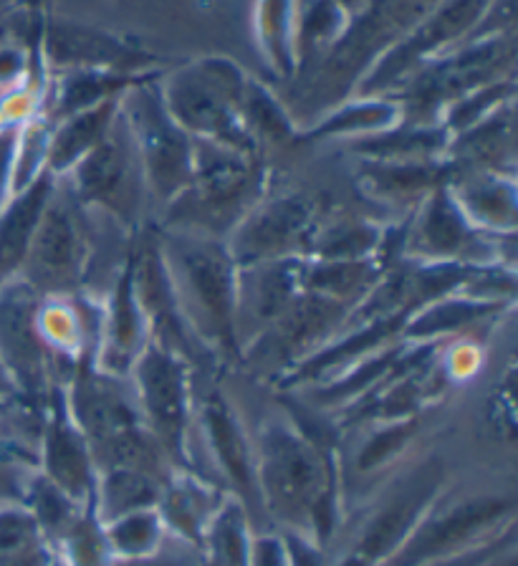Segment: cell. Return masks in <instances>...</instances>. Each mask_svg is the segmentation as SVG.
I'll use <instances>...</instances> for the list:
<instances>
[{
    "mask_svg": "<svg viewBox=\"0 0 518 566\" xmlns=\"http://www.w3.org/2000/svg\"><path fill=\"white\" fill-rule=\"evenodd\" d=\"M284 412L253 424L256 483L266 531H292L327 548L345 521L339 442L329 418L288 392Z\"/></svg>",
    "mask_w": 518,
    "mask_h": 566,
    "instance_id": "cell-1",
    "label": "cell"
},
{
    "mask_svg": "<svg viewBox=\"0 0 518 566\" xmlns=\"http://www.w3.org/2000/svg\"><path fill=\"white\" fill-rule=\"evenodd\" d=\"M157 245L188 332L223 371L239 369L235 342V261L225 241L157 228Z\"/></svg>",
    "mask_w": 518,
    "mask_h": 566,
    "instance_id": "cell-2",
    "label": "cell"
},
{
    "mask_svg": "<svg viewBox=\"0 0 518 566\" xmlns=\"http://www.w3.org/2000/svg\"><path fill=\"white\" fill-rule=\"evenodd\" d=\"M271 192L266 157L195 139L192 177L178 198L167 206L157 228L186 230L225 241L253 206Z\"/></svg>",
    "mask_w": 518,
    "mask_h": 566,
    "instance_id": "cell-3",
    "label": "cell"
},
{
    "mask_svg": "<svg viewBox=\"0 0 518 566\" xmlns=\"http://www.w3.org/2000/svg\"><path fill=\"white\" fill-rule=\"evenodd\" d=\"M64 395L68 412L89 442L96 471L139 465L162 478L178 471L145 428L129 379L86 361L64 385Z\"/></svg>",
    "mask_w": 518,
    "mask_h": 566,
    "instance_id": "cell-4",
    "label": "cell"
},
{
    "mask_svg": "<svg viewBox=\"0 0 518 566\" xmlns=\"http://www.w3.org/2000/svg\"><path fill=\"white\" fill-rule=\"evenodd\" d=\"M447 481L451 475L441 458H420L415 463L405 460L367 495V503L347 511L337 536L324 552L349 554L367 566H382L405 544L410 531Z\"/></svg>",
    "mask_w": 518,
    "mask_h": 566,
    "instance_id": "cell-5",
    "label": "cell"
},
{
    "mask_svg": "<svg viewBox=\"0 0 518 566\" xmlns=\"http://www.w3.org/2000/svg\"><path fill=\"white\" fill-rule=\"evenodd\" d=\"M518 526L511 489L447 481L398 552L382 566H425L468 554Z\"/></svg>",
    "mask_w": 518,
    "mask_h": 566,
    "instance_id": "cell-6",
    "label": "cell"
},
{
    "mask_svg": "<svg viewBox=\"0 0 518 566\" xmlns=\"http://www.w3.org/2000/svg\"><path fill=\"white\" fill-rule=\"evenodd\" d=\"M441 0H372L309 74L296 78L294 96L309 112H329L355 94L377 59L437 8Z\"/></svg>",
    "mask_w": 518,
    "mask_h": 566,
    "instance_id": "cell-7",
    "label": "cell"
},
{
    "mask_svg": "<svg viewBox=\"0 0 518 566\" xmlns=\"http://www.w3.org/2000/svg\"><path fill=\"white\" fill-rule=\"evenodd\" d=\"M218 371H195V418H192V471L215 481L251 511L258 534L266 531L256 483L253 428L225 392Z\"/></svg>",
    "mask_w": 518,
    "mask_h": 566,
    "instance_id": "cell-8",
    "label": "cell"
},
{
    "mask_svg": "<svg viewBox=\"0 0 518 566\" xmlns=\"http://www.w3.org/2000/svg\"><path fill=\"white\" fill-rule=\"evenodd\" d=\"M249 74L225 56H200L165 71L160 92L175 122L192 139L261 155L241 122V96ZM263 157V155H261Z\"/></svg>",
    "mask_w": 518,
    "mask_h": 566,
    "instance_id": "cell-9",
    "label": "cell"
},
{
    "mask_svg": "<svg viewBox=\"0 0 518 566\" xmlns=\"http://www.w3.org/2000/svg\"><path fill=\"white\" fill-rule=\"evenodd\" d=\"M96 241L94 212L76 200L64 177H56L19 276L39 296L89 291L99 253Z\"/></svg>",
    "mask_w": 518,
    "mask_h": 566,
    "instance_id": "cell-10",
    "label": "cell"
},
{
    "mask_svg": "<svg viewBox=\"0 0 518 566\" xmlns=\"http://www.w3.org/2000/svg\"><path fill=\"white\" fill-rule=\"evenodd\" d=\"M516 59V31L461 43L420 66L390 96L402 104L405 122H441V114L453 102L500 78H514Z\"/></svg>",
    "mask_w": 518,
    "mask_h": 566,
    "instance_id": "cell-11",
    "label": "cell"
},
{
    "mask_svg": "<svg viewBox=\"0 0 518 566\" xmlns=\"http://www.w3.org/2000/svg\"><path fill=\"white\" fill-rule=\"evenodd\" d=\"M129 385L145 428L178 471H192L195 367L188 357L149 339L129 371Z\"/></svg>",
    "mask_w": 518,
    "mask_h": 566,
    "instance_id": "cell-12",
    "label": "cell"
},
{
    "mask_svg": "<svg viewBox=\"0 0 518 566\" xmlns=\"http://www.w3.org/2000/svg\"><path fill=\"white\" fill-rule=\"evenodd\" d=\"M165 71H157L131 86L119 104L135 139L149 202L157 206V216L186 190L192 177V153H195V139L175 122L165 106L160 92Z\"/></svg>",
    "mask_w": 518,
    "mask_h": 566,
    "instance_id": "cell-13",
    "label": "cell"
},
{
    "mask_svg": "<svg viewBox=\"0 0 518 566\" xmlns=\"http://www.w3.org/2000/svg\"><path fill=\"white\" fill-rule=\"evenodd\" d=\"M64 180L86 210L112 220L125 233L137 235L145 228L149 206L145 170L121 109L109 135Z\"/></svg>",
    "mask_w": 518,
    "mask_h": 566,
    "instance_id": "cell-14",
    "label": "cell"
},
{
    "mask_svg": "<svg viewBox=\"0 0 518 566\" xmlns=\"http://www.w3.org/2000/svg\"><path fill=\"white\" fill-rule=\"evenodd\" d=\"M400 259L412 263L508 265L516 269V235H488L473 228L455 206L447 182L402 218Z\"/></svg>",
    "mask_w": 518,
    "mask_h": 566,
    "instance_id": "cell-15",
    "label": "cell"
},
{
    "mask_svg": "<svg viewBox=\"0 0 518 566\" xmlns=\"http://www.w3.org/2000/svg\"><path fill=\"white\" fill-rule=\"evenodd\" d=\"M329 216L319 195L302 190H271L225 238L235 265L309 259L314 235Z\"/></svg>",
    "mask_w": 518,
    "mask_h": 566,
    "instance_id": "cell-16",
    "label": "cell"
},
{
    "mask_svg": "<svg viewBox=\"0 0 518 566\" xmlns=\"http://www.w3.org/2000/svg\"><path fill=\"white\" fill-rule=\"evenodd\" d=\"M349 314H352L349 306L304 289V294L256 342L243 349L239 369L276 387L288 371L345 329Z\"/></svg>",
    "mask_w": 518,
    "mask_h": 566,
    "instance_id": "cell-17",
    "label": "cell"
},
{
    "mask_svg": "<svg viewBox=\"0 0 518 566\" xmlns=\"http://www.w3.org/2000/svg\"><path fill=\"white\" fill-rule=\"evenodd\" d=\"M488 6L490 0H441L437 8H433L405 39L377 59V64L367 71V76L355 88V94H392L427 61L443 56V53L468 41L471 31L476 29Z\"/></svg>",
    "mask_w": 518,
    "mask_h": 566,
    "instance_id": "cell-18",
    "label": "cell"
},
{
    "mask_svg": "<svg viewBox=\"0 0 518 566\" xmlns=\"http://www.w3.org/2000/svg\"><path fill=\"white\" fill-rule=\"evenodd\" d=\"M39 294L21 276L0 286V361L19 392L41 412L59 385L54 365L36 329Z\"/></svg>",
    "mask_w": 518,
    "mask_h": 566,
    "instance_id": "cell-19",
    "label": "cell"
},
{
    "mask_svg": "<svg viewBox=\"0 0 518 566\" xmlns=\"http://www.w3.org/2000/svg\"><path fill=\"white\" fill-rule=\"evenodd\" d=\"M36 468L51 483L72 495L76 503L92 509L96 463L89 442L68 412L64 387L51 389L41 410Z\"/></svg>",
    "mask_w": 518,
    "mask_h": 566,
    "instance_id": "cell-20",
    "label": "cell"
},
{
    "mask_svg": "<svg viewBox=\"0 0 518 566\" xmlns=\"http://www.w3.org/2000/svg\"><path fill=\"white\" fill-rule=\"evenodd\" d=\"M102 324V296L89 291L41 296L36 306V329L54 365L59 385H66L74 371L94 361Z\"/></svg>",
    "mask_w": 518,
    "mask_h": 566,
    "instance_id": "cell-21",
    "label": "cell"
},
{
    "mask_svg": "<svg viewBox=\"0 0 518 566\" xmlns=\"http://www.w3.org/2000/svg\"><path fill=\"white\" fill-rule=\"evenodd\" d=\"M306 259L245 263L235 269V342L249 347L304 294Z\"/></svg>",
    "mask_w": 518,
    "mask_h": 566,
    "instance_id": "cell-22",
    "label": "cell"
},
{
    "mask_svg": "<svg viewBox=\"0 0 518 566\" xmlns=\"http://www.w3.org/2000/svg\"><path fill=\"white\" fill-rule=\"evenodd\" d=\"M135 243V241H131ZM149 324L139 306L135 279H131V248L125 265L102 294V324L94 365L114 377H129L131 367L149 344Z\"/></svg>",
    "mask_w": 518,
    "mask_h": 566,
    "instance_id": "cell-23",
    "label": "cell"
},
{
    "mask_svg": "<svg viewBox=\"0 0 518 566\" xmlns=\"http://www.w3.org/2000/svg\"><path fill=\"white\" fill-rule=\"evenodd\" d=\"M43 51H46V66L54 74L68 69L127 71V74L160 69L155 66L157 56L137 46V43H129L102 29H92V25L66 21L46 25Z\"/></svg>",
    "mask_w": 518,
    "mask_h": 566,
    "instance_id": "cell-24",
    "label": "cell"
},
{
    "mask_svg": "<svg viewBox=\"0 0 518 566\" xmlns=\"http://www.w3.org/2000/svg\"><path fill=\"white\" fill-rule=\"evenodd\" d=\"M423 415L405 420H384V422H367L349 428L355 442L352 448L339 442V465H341V485L345 478L357 475L359 481L377 485L388 481V478L405 463L410 450L420 440L423 432ZM370 491V493H372Z\"/></svg>",
    "mask_w": 518,
    "mask_h": 566,
    "instance_id": "cell-25",
    "label": "cell"
},
{
    "mask_svg": "<svg viewBox=\"0 0 518 566\" xmlns=\"http://www.w3.org/2000/svg\"><path fill=\"white\" fill-rule=\"evenodd\" d=\"M357 190L374 206L398 212V218L410 216L430 192L447 182L445 159H425V163H377L359 159Z\"/></svg>",
    "mask_w": 518,
    "mask_h": 566,
    "instance_id": "cell-26",
    "label": "cell"
},
{
    "mask_svg": "<svg viewBox=\"0 0 518 566\" xmlns=\"http://www.w3.org/2000/svg\"><path fill=\"white\" fill-rule=\"evenodd\" d=\"M516 102H508L476 127L451 137L445 153L447 177L500 172L516 177Z\"/></svg>",
    "mask_w": 518,
    "mask_h": 566,
    "instance_id": "cell-27",
    "label": "cell"
},
{
    "mask_svg": "<svg viewBox=\"0 0 518 566\" xmlns=\"http://www.w3.org/2000/svg\"><path fill=\"white\" fill-rule=\"evenodd\" d=\"M228 491L195 471H172L162 483L157 513L167 534L200 548L210 521L221 509Z\"/></svg>",
    "mask_w": 518,
    "mask_h": 566,
    "instance_id": "cell-28",
    "label": "cell"
},
{
    "mask_svg": "<svg viewBox=\"0 0 518 566\" xmlns=\"http://www.w3.org/2000/svg\"><path fill=\"white\" fill-rule=\"evenodd\" d=\"M455 206L468 223L488 235H516L518 190L514 175L465 172L447 177Z\"/></svg>",
    "mask_w": 518,
    "mask_h": 566,
    "instance_id": "cell-29",
    "label": "cell"
},
{
    "mask_svg": "<svg viewBox=\"0 0 518 566\" xmlns=\"http://www.w3.org/2000/svg\"><path fill=\"white\" fill-rule=\"evenodd\" d=\"M511 312L514 306L480 301L455 291V294L441 296L425 306H420L408 318L402 339L412 344H437L445 339H455V336L476 334L483 326H494Z\"/></svg>",
    "mask_w": 518,
    "mask_h": 566,
    "instance_id": "cell-30",
    "label": "cell"
},
{
    "mask_svg": "<svg viewBox=\"0 0 518 566\" xmlns=\"http://www.w3.org/2000/svg\"><path fill=\"white\" fill-rule=\"evenodd\" d=\"M162 69L139 71V74H127V71H102V69H68L56 71L49 76V92L43 99V114L51 122L72 117L76 112L92 109L96 104L125 96L131 86L142 78L157 74Z\"/></svg>",
    "mask_w": 518,
    "mask_h": 566,
    "instance_id": "cell-31",
    "label": "cell"
},
{
    "mask_svg": "<svg viewBox=\"0 0 518 566\" xmlns=\"http://www.w3.org/2000/svg\"><path fill=\"white\" fill-rule=\"evenodd\" d=\"M54 185L56 177L46 170L29 188L11 195L0 210V286L21 273Z\"/></svg>",
    "mask_w": 518,
    "mask_h": 566,
    "instance_id": "cell-32",
    "label": "cell"
},
{
    "mask_svg": "<svg viewBox=\"0 0 518 566\" xmlns=\"http://www.w3.org/2000/svg\"><path fill=\"white\" fill-rule=\"evenodd\" d=\"M405 119L402 104L390 94L380 96H349L319 119H311L302 127V145L306 142H327V139H359L384 132Z\"/></svg>",
    "mask_w": 518,
    "mask_h": 566,
    "instance_id": "cell-33",
    "label": "cell"
},
{
    "mask_svg": "<svg viewBox=\"0 0 518 566\" xmlns=\"http://www.w3.org/2000/svg\"><path fill=\"white\" fill-rule=\"evenodd\" d=\"M451 135L441 122H405L377 132L370 137L349 142L357 159H377V163H425V159H445Z\"/></svg>",
    "mask_w": 518,
    "mask_h": 566,
    "instance_id": "cell-34",
    "label": "cell"
},
{
    "mask_svg": "<svg viewBox=\"0 0 518 566\" xmlns=\"http://www.w3.org/2000/svg\"><path fill=\"white\" fill-rule=\"evenodd\" d=\"M119 99L96 104L92 109L76 112L72 117L54 122L49 142L46 170L54 177H66L82 159L109 135L114 119L119 114Z\"/></svg>",
    "mask_w": 518,
    "mask_h": 566,
    "instance_id": "cell-35",
    "label": "cell"
},
{
    "mask_svg": "<svg viewBox=\"0 0 518 566\" xmlns=\"http://www.w3.org/2000/svg\"><path fill=\"white\" fill-rule=\"evenodd\" d=\"M167 478L139 465H112L96 471L92 513L99 524L125 516V513L152 509L160 499Z\"/></svg>",
    "mask_w": 518,
    "mask_h": 566,
    "instance_id": "cell-36",
    "label": "cell"
},
{
    "mask_svg": "<svg viewBox=\"0 0 518 566\" xmlns=\"http://www.w3.org/2000/svg\"><path fill=\"white\" fill-rule=\"evenodd\" d=\"M241 122L263 157L268 149L302 145V127L296 124L294 114L286 109L274 88L253 76H249L241 96Z\"/></svg>",
    "mask_w": 518,
    "mask_h": 566,
    "instance_id": "cell-37",
    "label": "cell"
},
{
    "mask_svg": "<svg viewBox=\"0 0 518 566\" xmlns=\"http://www.w3.org/2000/svg\"><path fill=\"white\" fill-rule=\"evenodd\" d=\"M352 18L341 8L337 0H306L296 13L294 25V59L296 71L294 78H302L304 74L319 64L327 53L337 46L341 35L347 33Z\"/></svg>",
    "mask_w": 518,
    "mask_h": 566,
    "instance_id": "cell-38",
    "label": "cell"
},
{
    "mask_svg": "<svg viewBox=\"0 0 518 566\" xmlns=\"http://www.w3.org/2000/svg\"><path fill=\"white\" fill-rule=\"evenodd\" d=\"M258 528L253 524L251 511L233 493L225 495L221 509L210 521L203 542H200V556L205 566H251L253 544H256Z\"/></svg>",
    "mask_w": 518,
    "mask_h": 566,
    "instance_id": "cell-39",
    "label": "cell"
},
{
    "mask_svg": "<svg viewBox=\"0 0 518 566\" xmlns=\"http://www.w3.org/2000/svg\"><path fill=\"white\" fill-rule=\"evenodd\" d=\"M384 226L380 220L349 212H329L314 235L309 259L314 261H359L382 259ZM388 265V263H384Z\"/></svg>",
    "mask_w": 518,
    "mask_h": 566,
    "instance_id": "cell-40",
    "label": "cell"
},
{
    "mask_svg": "<svg viewBox=\"0 0 518 566\" xmlns=\"http://www.w3.org/2000/svg\"><path fill=\"white\" fill-rule=\"evenodd\" d=\"M388 269L390 265H384L382 259H359V261L306 259L304 289L355 308L359 301L370 294L374 283L382 279V273Z\"/></svg>",
    "mask_w": 518,
    "mask_h": 566,
    "instance_id": "cell-41",
    "label": "cell"
},
{
    "mask_svg": "<svg viewBox=\"0 0 518 566\" xmlns=\"http://www.w3.org/2000/svg\"><path fill=\"white\" fill-rule=\"evenodd\" d=\"M59 552L21 501H0V566H54Z\"/></svg>",
    "mask_w": 518,
    "mask_h": 566,
    "instance_id": "cell-42",
    "label": "cell"
},
{
    "mask_svg": "<svg viewBox=\"0 0 518 566\" xmlns=\"http://www.w3.org/2000/svg\"><path fill=\"white\" fill-rule=\"evenodd\" d=\"M19 501L33 513V518H36V524L41 526L43 534H46L49 542L54 544V548L64 542L68 531L92 511L82 506V503H76L72 495L61 491L59 485L51 483L46 475L39 473V468H31V471L23 475Z\"/></svg>",
    "mask_w": 518,
    "mask_h": 566,
    "instance_id": "cell-43",
    "label": "cell"
},
{
    "mask_svg": "<svg viewBox=\"0 0 518 566\" xmlns=\"http://www.w3.org/2000/svg\"><path fill=\"white\" fill-rule=\"evenodd\" d=\"M296 0H258L256 6V39L263 59L274 69L281 82H292L296 71L294 59V25Z\"/></svg>",
    "mask_w": 518,
    "mask_h": 566,
    "instance_id": "cell-44",
    "label": "cell"
},
{
    "mask_svg": "<svg viewBox=\"0 0 518 566\" xmlns=\"http://www.w3.org/2000/svg\"><path fill=\"white\" fill-rule=\"evenodd\" d=\"M102 536L112 559H135L155 552L165 542L167 528L157 506L125 513V516L102 524Z\"/></svg>",
    "mask_w": 518,
    "mask_h": 566,
    "instance_id": "cell-45",
    "label": "cell"
},
{
    "mask_svg": "<svg viewBox=\"0 0 518 566\" xmlns=\"http://www.w3.org/2000/svg\"><path fill=\"white\" fill-rule=\"evenodd\" d=\"M516 94H518L516 76L500 78V82H494V84H486L447 106V109L441 114V124L447 129V135L455 137L465 129L476 127L478 122L488 119L490 114L498 112L504 104L516 102Z\"/></svg>",
    "mask_w": 518,
    "mask_h": 566,
    "instance_id": "cell-46",
    "label": "cell"
},
{
    "mask_svg": "<svg viewBox=\"0 0 518 566\" xmlns=\"http://www.w3.org/2000/svg\"><path fill=\"white\" fill-rule=\"evenodd\" d=\"M51 122L46 114L39 112L19 129V142H15V163H13V195L29 188L33 180L46 172L49 163V142H51Z\"/></svg>",
    "mask_w": 518,
    "mask_h": 566,
    "instance_id": "cell-47",
    "label": "cell"
},
{
    "mask_svg": "<svg viewBox=\"0 0 518 566\" xmlns=\"http://www.w3.org/2000/svg\"><path fill=\"white\" fill-rule=\"evenodd\" d=\"M109 566H205L200 548L178 536H165V542L145 556L135 559H109Z\"/></svg>",
    "mask_w": 518,
    "mask_h": 566,
    "instance_id": "cell-48",
    "label": "cell"
},
{
    "mask_svg": "<svg viewBox=\"0 0 518 566\" xmlns=\"http://www.w3.org/2000/svg\"><path fill=\"white\" fill-rule=\"evenodd\" d=\"M278 534L286 548L288 566H327V552L309 536L292 534V531H278Z\"/></svg>",
    "mask_w": 518,
    "mask_h": 566,
    "instance_id": "cell-49",
    "label": "cell"
},
{
    "mask_svg": "<svg viewBox=\"0 0 518 566\" xmlns=\"http://www.w3.org/2000/svg\"><path fill=\"white\" fill-rule=\"evenodd\" d=\"M19 129H0V210L6 208V202L13 195V163Z\"/></svg>",
    "mask_w": 518,
    "mask_h": 566,
    "instance_id": "cell-50",
    "label": "cell"
},
{
    "mask_svg": "<svg viewBox=\"0 0 518 566\" xmlns=\"http://www.w3.org/2000/svg\"><path fill=\"white\" fill-rule=\"evenodd\" d=\"M251 566H288L286 548L278 531H261L256 536Z\"/></svg>",
    "mask_w": 518,
    "mask_h": 566,
    "instance_id": "cell-51",
    "label": "cell"
},
{
    "mask_svg": "<svg viewBox=\"0 0 518 566\" xmlns=\"http://www.w3.org/2000/svg\"><path fill=\"white\" fill-rule=\"evenodd\" d=\"M0 412H6V415H39V418H41V412L36 410V407H33L19 392V387H15L13 377L8 375L3 361H0Z\"/></svg>",
    "mask_w": 518,
    "mask_h": 566,
    "instance_id": "cell-52",
    "label": "cell"
},
{
    "mask_svg": "<svg viewBox=\"0 0 518 566\" xmlns=\"http://www.w3.org/2000/svg\"><path fill=\"white\" fill-rule=\"evenodd\" d=\"M518 534V526H514L511 531H506L504 536H498L496 542H490V544H486V546H478V548H473V552H468V554H461V556H453V559H445V562H435V564H425V566H480L483 562L488 559L490 554H496L500 546H504L508 538L511 536H516Z\"/></svg>",
    "mask_w": 518,
    "mask_h": 566,
    "instance_id": "cell-53",
    "label": "cell"
},
{
    "mask_svg": "<svg viewBox=\"0 0 518 566\" xmlns=\"http://www.w3.org/2000/svg\"><path fill=\"white\" fill-rule=\"evenodd\" d=\"M480 566H518V534L508 538V542L490 554Z\"/></svg>",
    "mask_w": 518,
    "mask_h": 566,
    "instance_id": "cell-54",
    "label": "cell"
},
{
    "mask_svg": "<svg viewBox=\"0 0 518 566\" xmlns=\"http://www.w3.org/2000/svg\"><path fill=\"white\" fill-rule=\"evenodd\" d=\"M54 566H66V562L61 559V556H59V559H56V564H54Z\"/></svg>",
    "mask_w": 518,
    "mask_h": 566,
    "instance_id": "cell-55",
    "label": "cell"
},
{
    "mask_svg": "<svg viewBox=\"0 0 518 566\" xmlns=\"http://www.w3.org/2000/svg\"><path fill=\"white\" fill-rule=\"evenodd\" d=\"M296 3H298V8H302V6L306 3V0H296Z\"/></svg>",
    "mask_w": 518,
    "mask_h": 566,
    "instance_id": "cell-56",
    "label": "cell"
}]
</instances>
